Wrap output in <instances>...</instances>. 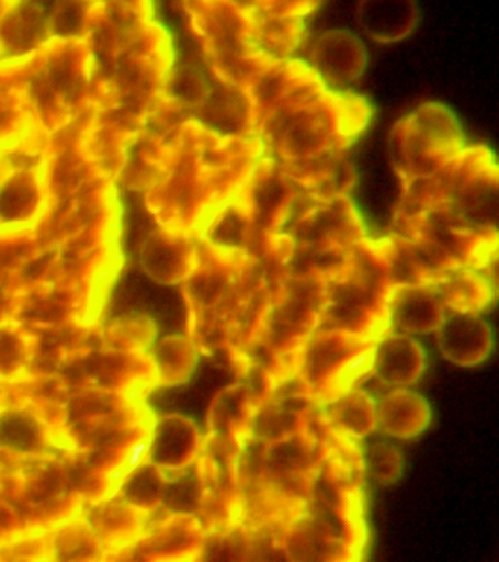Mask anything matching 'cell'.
Instances as JSON below:
<instances>
[{"label":"cell","mask_w":499,"mask_h":562,"mask_svg":"<svg viewBox=\"0 0 499 562\" xmlns=\"http://www.w3.org/2000/svg\"><path fill=\"white\" fill-rule=\"evenodd\" d=\"M326 419L337 434L366 438L376 428V402L365 390L353 386L327 400Z\"/></svg>","instance_id":"4dcf8cb0"},{"label":"cell","mask_w":499,"mask_h":562,"mask_svg":"<svg viewBox=\"0 0 499 562\" xmlns=\"http://www.w3.org/2000/svg\"><path fill=\"white\" fill-rule=\"evenodd\" d=\"M261 232L247 204L235 193L214 211L196 237L217 250L229 254H249Z\"/></svg>","instance_id":"44dd1931"},{"label":"cell","mask_w":499,"mask_h":562,"mask_svg":"<svg viewBox=\"0 0 499 562\" xmlns=\"http://www.w3.org/2000/svg\"><path fill=\"white\" fill-rule=\"evenodd\" d=\"M324 292L326 276L315 271L287 272L274 290L253 342H260L277 359L297 356L317 328Z\"/></svg>","instance_id":"9c48e42d"},{"label":"cell","mask_w":499,"mask_h":562,"mask_svg":"<svg viewBox=\"0 0 499 562\" xmlns=\"http://www.w3.org/2000/svg\"><path fill=\"white\" fill-rule=\"evenodd\" d=\"M253 408L256 403L242 382L226 386L216 394L209 406L208 434L243 446L248 439V426Z\"/></svg>","instance_id":"f1b7e54d"},{"label":"cell","mask_w":499,"mask_h":562,"mask_svg":"<svg viewBox=\"0 0 499 562\" xmlns=\"http://www.w3.org/2000/svg\"><path fill=\"white\" fill-rule=\"evenodd\" d=\"M286 233L293 241L288 271L331 274L349 249L365 239L361 214L345 193L317 196L306 192L304 202Z\"/></svg>","instance_id":"52a82bcc"},{"label":"cell","mask_w":499,"mask_h":562,"mask_svg":"<svg viewBox=\"0 0 499 562\" xmlns=\"http://www.w3.org/2000/svg\"><path fill=\"white\" fill-rule=\"evenodd\" d=\"M209 87L204 103L196 110L195 119L223 135H253L251 104L240 88L218 82Z\"/></svg>","instance_id":"4316f807"},{"label":"cell","mask_w":499,"mask_h":562,"mask_svg":"<svg viewBox=\"0 0 499 562\" xmlns=\"http://www.w3.org/2000/svg\"><path fill=\"white\" fill-rule=\"evenodd\" d=\"M157 327L147 315H124L107 329L106 341L117 351L146 355L155 342Z\"/></svg>","instance_id":"e575fe53"},{"label":"cell","mask_w":499,"mask_h":562,"mask_svg":"<svg viewBox=\"0 0 499 562\" xmlns=\"http://www.w3.org/2000/svg\"><path fill=\"white\" fill-rule=\"evenodd\" d=\"M464 147L457 116L441 103L419 105L389 132V158L401 189L431 178Z\"/></svg>","instance_id":"ba28073f"},{"label":"cell","mask_w":499,"mask_h":562,"mask_svg":"<svg viewBox=\"0 0 499 562\" xmlns=\"http://www.w3.org/2000/svg\"><path fill=\"white\" fill-rule=\"evenodd\" d=\"M427 368V353L413 337L385 333L376 338L372 375L384 385L409 386L420 380Z\"/></svg>","instance_id":"ffe728a7"},{"label":"cell","mask_w":499,"mask_h":562,"mask_svg":"<svg viewBox=\"0 0 499 562\" xmlns=\"http://www.w3.org/2000/svg\"><path fill=\"white\" fill-rule=\"evenodd\" d=\"M442 305L453 312L479 314L494 301L495 285L479 268H453L441 271L429 283Z\"/></svg>","instance_id":"484cf974"},{"label":"cell","mask_w":499,"mask_h":562,"mask_svg":"<svg viewBox=\"0 0 499 562\" xmlns=\"http://www.w3.org/2000/svg\"><path fill=\"white\" fill-rule=\"evenodd\" d=\"M205 531L199 516L170 514L147 538L139 536V551L150 552V560H191L204 547Z\"/></svg>","instance_id":"603a6c76"},{"label":"cell","mask_w":499,"mask_h":562,"mask_svg":"<svg viewBox=\"0 0 499 562\" xmlns=\"http://www.w3.org/2000/svg\"><path fill=\"white\" fill-rule=\"evenodd\" d=\"M326 83L318 78L313 68L297 59H277L245 87L251 104L253 135L257 126L275 108L300 92L318 90Z\"/></svg>","instance_id":"5bb4252c"},{"label":"cell","mask_w":499,"mask_h":562,"mask_svg":"<svg viewBox=\"0 0 499 562\" xmlns=\"http://www.w3.org/2000/svg\"><path fill=\"white\" fill-rule=\"evenodd\" d=\"M251 21L253 43L273 59H288L304 42L306 26L302 18L270 15L257 7Z\"/></svg>","instance_id":"1f68e13d"},{"label":"cell","mask_w":499,"mask_h":562,"mask_svg":"<svg viewBox=\"0 0 499 562\" xmlns=\"http://www.w3.org/2000/svg\"><path fill=\"white\" fill-rule=\"evenodd\" d=\"M135 160L147 176L146 206L160 227L196 235L247 182L264 157L257 136L223 135L195 117L139 138Z\"/></svg>","instance_id":"7a4b0ae2"},{"label":"cell","mask_w":499,"mask_h":562,"mask_svg":"<svg viewBox=\"0 0 499 562\" xmlns=\"http://www.w3.org/2000/svg\"><path fill=\"white\" fill-rule=\"evenodd\" d=\"M367 48L361 37L349 30L322 33L309 53L310 68L326 87H345L365 74Z\"/></svg>","instance_id":"2e32d148"},{"label":"cell","mask_w":499,"mask_h":562,"mask_svg":"<svg viewBox=\"0 0 499 562\" xmlns=\"http://www.w3.org/2000/svg\"><path fill=\"white\" fill-rule=\"evenodd\" d=\"M282 549L288 561H348L353 560L354 552L321 508H299L287 518Z\"/></svg>","instance_id":"4fadbf2b"},{"label":"cell","mask_w":499,"mask_h":562,"mask_svg":"<svg viewBox=\"0 0 499 562\" xmlns=\"http://www.w3.org/2000/svg\"><path fill=\"white\" fill-rule=\"evenodd\" d=\"M148 359L155 373V386L182 385L195 372L200 347L190 334H173L157 342Z\"/></svg>","instance_id":"f546056e"},{"label":"cell","mask_w":499,"mask_h":562,"mask_svg":"<svg viewBox=\"0 0 499 562\" xmlns=\"http://www.w3.org/2000/svg\"><path fill=\"white\" fill-rule=\"evenodd\" d=\"M45 434L37 419L20 411L0 412V448L29 452L43 447Z\"/></svg>","instance_id":"8d00e7d4"},{"label":"cell","mask_w":499,"mask_h":562,"mask_svg":"<svg viewBox=\"0 0 499 562\" xmlns=\"http://www.w3.org/2000/svg\"><path fill=\"white\" fill-rule=\"evenodd\" d=\"M444 316L445 306L429 284L405 285L389 293V327L406 334H428L436 331Z\"/></svg>","instance_id":"7402d4cb"},{"label":"cell","mask_w":499,"mask_h":562,"mask_svg":"<svg viewBox=\"0 0 499 562\" xmlns=\"http://www.w3.org/2000/svg\"><path fill=\"white\" fill-rule=\"evenodd\" d=\"M363 464L367 474L381 485L397 482L405 469V457L392 443L376 442L363 451Z\"/></svg>","instance_id":"ab89813d"},{"label":"cell","mask_w":499,"mask_h":562,"mask_svg":"<svg viewBox=\"0 0 499 562\" xmlns=\"http://www.w3.org/2000/svg\"><path fill=\"white\" fill-rule=\"evenodd\" d=\"M322 0H260L258 8L270 15L302 18L310 15Z\"/></svg>","instance_id":"60d3db41"},{"label":"cell","mask_w":499,"mask_h":562,"mask_svg":"<svg viewBox=\"0 0 499 562\" xmlns=\"http://www.w3.org/2000/svg\"><path fill=\"white\" fill-rule=\"evenodd\" d=\"M375 338L336 329H315L297 355L296 375L314 400L334 397L337 381L350 358Z\"/></svg>","instance_id":"8fae6325"},{"label":"cell","mask_w":499,"mask_h":562,"mask_svg":"<svg viewBox=\"0 0 499 562\" xmlns=\"http://www.w3.org/2000/svg\"><path fill=\"white\" fill-rule=\"evenodd\" d=\"M45 204V151L21 158L0 176V232L32 226Z\"/></svg>","instance_id":"7c38bea8"},{"label":"cell","mask_w":499,"mask_h":562,"mask_svg":"<svg viewBox=\"0 0 499 562\" xmlns=\"http://www.w3.org/2000/svg\"><path fill=\"white\" fill-rule=\"evenodd\" d=\"M3 60V55H2V52H0V61Z\"/></svg>","instance_id":"ee69618b"},{"label":"cell","mask_w":499,"mask_h":562,"mask_svg":"<svg viewBox=\"0 0 499 562\" xmlns=\"http://www.w3.org/2000/svg\"><path fill=\"white\" fill-rule=\"evenodd\" d=\"M203 443V434L190 417L165 415L152 420L147 461L165 472H181L195 464Z\"/></svg>","instance_id":"e0dca14e"},{"label":"cell","mask_w":499,"mask_h":562,"mask_svg":"<svg viewBox=\"0 0 499 562\" xmlns=\"http://www.w3.org/2000/svg\"><path fill=\"white\" fill-rule=\"evenodd\" d=\"M47 38V16L33 0H19L0 20V52L3 59L29 55Z\"/></svg>","instance_id":"83f0119b"},{"label":"cell","mask_w":499,"mask_h":562,"mask_svg":"<svg viewBox=\"0 0 499 562\" xmlns=\"http://www.w3.org/2000/svg\"><path fill=\"white\" fill-rule=\"evenodd\" d=\"M431 419V404L418 391L396 389L376 402V428L393 438L418 437Z\"/></svg>","instance_id":"d4e9b609"},{"label":"cell","mask_w":499,"mask_h":562,"mask_svg":"<svg viewBox=\"0 0 499 562\" xmlns=\"http://www.w3.org/2000/svg\"><path fill=\"white\" fill-rule=\"evenodd\" d=\"M178 476H168V486L163 499V507L169 514H190L199 516L204 498L203 476L195 461L191 468L177 472Z\"/></svg>","instance_id":"d590c367"},{"label":"cell","mask_w":499,"mask_h":562,"mask_svg":"<svg viewBox=\"0 0 499 562\" xmlns=\"http://www.w3.org/2000/svg\"><path fill=\"white\" fill-rule=\"evenodd\" d=\"M139 262L144 272L156 283L182 284L199 262L196 236L159 226L144 240Z\"/></svg>","instance_id":"9a60e30c"},{"label":"cell","mask_w":499,"mask_h":562,"mask_svg":"<svg viewBox=\"0 0 499 562\" xmlns=\"http://www.w3.org/2000/svg\"><path fill=\"white\" fill-rule=\"evenodd\" d=\"M183 4L205 61L218 82L245 90L277 60L253 43L251 11L231 0H183Z\"/></svg>","instance_id":"8992f818"},{"label":"cell","mask_w":499,"mask_h":562,"mask_svg":"<svg viewBox=\"0 0 499 562\" xmlns=\"http://www.w3.org/2000/svg\"><path fill=\"white\" fill-rule=\"evenodd\" d=\"M231 2L238 4V7L245 9V11H252V9L258 7L260 0H231Z\"/></svg>","instance_id":"b9f144b4"},{"label":"cell","mask_w":499,"mask_h":562,"mask_svg":"<svg viewBox=\"0 0 499 562\" xmlns=\"http://www.w3.org/2000/svg\"><path fill=\"white\" fill-rule=\"evenodd\" d=\"M371 117L365 97L324 87L284 101L257 126L256 136L264 156L273 157L304 191L348 195L354 173L345 154Z\"/></svg>","instance_id":"3957f363"},{"label":"cell","mask_w":499,"mask_h":562,"mask_svg":"<svg viewBox=\"0 0 499 562\" xmlns=\"http://www.w3.org/2000/svg\"><path fill=\"white\" fill-rule=\"evenodd\" d=\"M315 400L304 390L274 391L253 408L248 438L271 443L304 430L309 424Z\"/></svg>","instance_id":"ac0fdd59"},{"label":"cell","mask_w":499,"mask_h":562,"mask_svg":"<svg viewBox=\"0 0 499 562\" xmlns=\"http://www.w3.org/2000/svg\"><path fill=\"white\" fill-rule=\"evenodd\" d=\"M15 59L25 105L47 136L90 109L91 55L86 40L49 37Z\"/></svg>","instance_id":"5b68a950"},{"label":"cell","mask_w":499,"mask_h":562,"mask_svg":"<svg viewBox=\"0 0 499 562\" xmlns=\"http://www.w3.org/2000/svg\"><path fill=\"white\" fill-rule=\"evenodd\" d=\"M32 341L27 334L14 325L0 324V378L20 376L32 358Z\"/></svg>","instance_id":"f35d334b"},{"label":"cell","mask_w":499,"mask_h":562,"mask_svg":"<svg viewBox=\"0 0 499 562\" xmlns=\"http://www.w3.org/2000/svg\"><path fill=\"white\" fill-rule=\"evenodd\" d=\"M16 2H19V0H0V20L7 15V12L10 11Z\"/></svg>","instance_id":"7bdbcfd3"},{"label":"cell","mask_w":499,"mask_h":562,"mask_svg":"<svg viewBox=\"0 0 499 562\" xmlns=\"http://www.w3.org/2000/svg\"><path fill=\"white\" fill-rule=\"evenodd\" d=\"M147 516V513L120 498V503L107 504L100 512L94 531L100 542L106 543L107 547L133 544L134 540L137 542Z\"/></svg>","instance_id":"836d02e7"},{"label":"cell","mask_w":499,"mask_h":562,"mask_svg":"<svg viewBox=\"0 0 499 562\" xmlns=\"http://www.w3.org/2000/svg\"><path fill=\"white\" fill-rule=\"evenodd\" d=\"M358 24L378 44H393L409 37L419 24L416 0H359Z\"/></svg>","instance_id":"cb8c5ba5"},{"label":"cell","mask_w":499,"mask_h":562,"mask_svg":"<svg viewBox=\"0 0 499 562\" xmlns=\"http://www.w3.org/2000/svg\"><path fill=\"white\" fill-rule=\"evenodd\" d=\"M431 211L477 235L498 237V166L485 145L464 147L431 178L401 189L393 218Z\"/></svg>","instance_id":"277c9868"},{"label":"cell","mask_w":499,"mask_h":562,"mask_svg":"<svg viewBox=\"0 0 499 562\" xmlns=\"http://www.w3.org/2000/svg\"><path fill=\"white\" fill-rule=\"evenodd\" d=\"M98 0H58L47 16L49 37L82 38L87 33V16Z\"/></svg>","instance_id":"74e56055"},{"label":"cell","mask_w":499,"mask_h":562,"mask_svg":"<svg viewBox=\"0 0 499 562\" xmlns=\"http://www.w3.org/2000/svg\"><path fill=\"white\" fill-rule=\"evenodd\" d=\"M435 333L442 356L457 367H476L492 351V328L479 314L453 312L444 316Z\"/></svg>","instance_id":"d6986e66"},{"label":"cell","mask_w":499,"mask_h":562,"mask_svg":"<svg viewBox=\"0 0 499 562\" xmlns=\"http://www.w3.org/2000/svg\"><path fill=\"white\" fill-rule=\"evenodd\" d=\"M236 193L251 211L258 228L266 233H283L306 195V191L269 156L257 162L247 182Z\"/></svg>","instance_id":"30bf717a"},{"label":"cell","mask_w":499,"mask_h":562,"mask_svg":"<svg viewBox=\"0 0 499 562\" xmlns=\"http://www.w3.org/2000/svg\"><path fill=\"white\" fill-rule=\"evenodd\" d=\"M84 40L91 55L84 147L116 180L131 147L165 103L172 38L155 21L152 0H98L87 16Z\"/></svg>","instance_id":"6da1fadb"},{"label":"cell","mask_w":499,"mask_h":562,"mask_svg":"<svg viewBox=\"0 0 499 562\" xmlns=\"http://www.w3.org/2000/svg\"><path fill=\"white\" fill-rule=\"evenodd\" d=\"M166 486H168V472L146 461L125 477L117 487L116 494L125 503L150 514L163 504Z\"/></svg>","instance_id":"d6a6232c"}]
</instances>
